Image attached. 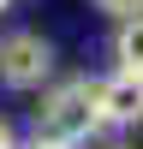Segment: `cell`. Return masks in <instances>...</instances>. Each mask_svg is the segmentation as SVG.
<instances>
[{"mask_svg": "<svg viewBox=\"0 0 143 149\" xmlns=\"http://www.w3.org/2000/svg\"><path fill=\"white\" fill-rule=\"evenodd\" d=\"M0 12H6V0H0Z\"/></svg>", "mask_w": 143, "mask_h": 149, "instance_id": "cell-9", "label": "cell"}, {"mask_svg": "<svg viewBox=\"0 0 143 149\" xmlns=\"http://www.w3.org/2000/svg\"><path fill=\"white\" fill-rule=\"evenodd\" d=\"M90 102L101 125H137L143 119V78L137 72H113V78L90 84Z\"/></svg>", "mask_w": 143, "mask_h": 149, "instance_id": "cell-3", "label": "cell"}, {"mask_svg": "<svg viewBox=\"0 0 143 149\" xmlns=\"http://www.w3.org/2000/svg\"><path fill=\"white\" fill-rule=\"evenodd\" d=\"M48 72H54V48H48V36L12 30L6 42H0V84H6V90H42Z\"/></svg>", "mask_w": 143, "mask_h": 149, "instance_id": "cell-2", "label": "cell"}, {"mask_svg": "<svg viewBox=\"0 0 143 149\" xmlns=\"http://www.w3.org/2000/svg\"><path fill=\"white\" fill-rule=\"evenodd\" d=\"M113 149H131V143H113Z\"/></svg>", "mask_w": 143, "mask_h": 149, "instance_id": "cell-8", "label": "cell"}, {"mask_svg": "<svg viewBox=\"0 0 143 149\" xmlns=\"http://www.w3.org/2000/svg\"><path fill=\"white\" fill-rule=\"evenodd\" d=\"M113 60H119V72H137V78H143V12L119 18V36H113Z\"/></svg>", "mask_w": 143, "mask_h": 149, "instance_id": "cell-4", "label": "cell"}, {"mask_svg": "<svg viewBox=\"0 0 143 149\" xmlns=\"http://www.w3.org/2000/svg\"><path fill=\"white\" fill-rule=\"evenodd\" d=\"M0 149H18V143H12V131H6V125H0Z\"/></svg>", "mask_w": 143, "mask_h": 149, "instance_id": "cell-6", "label": "cell"}, {"mask_svg": "<svg viewBox=\"0 0 143 149\" xmlns=\"http://www.w3.org/2000/svg\"><path fill=\"white\" fill-rule=\"evenodd\" d=\"M90 131H101L95 102H90V84L83 78L54 84V90L42 95V107H36V137L60 143V149H78V143H90Z\"/></svg>", "mask_w": 143, "mask_h": 149, "instance_id": "cell-1", "label": "cell"}, {"mask_svg": "<svg viewBox=\"0 0 143 149\" xmlns=\"http://www.w3.org/2000/svg\"><path fill=\"white\" fill-rule=\"evenodd\" d=\"M30 149H60V143H42V137H36V143H30Z\"/></svg>", "mask_w": 143, "mask_h": 149, "instance_id": "cell-7", "label": "cell"}, {"mask_svg": "<svg viewBox=\"0 0 143 149\" xmlns=\"http://www.w3.org/2000/svg\"><path fill=\"white\" fill-rule=\"evenodd\" d=\"M101 12H113V18H131V12H143V0H95Z\"/></svg>", "mask_w": 143, "mask_h": 149, "instance_id": "cell-5", "label": "cell"}]
</instances>
